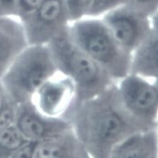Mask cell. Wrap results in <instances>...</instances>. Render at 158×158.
<instances>
[{"instance_id": "obj_1", "label": "cell", "mask_w": 158, "mask_h": 158, "mask_svg": "<svg viewBox=\"0 0 158 158\" xmlns=\"http://www.w3.org/2000/svg\"><path fill=\"white\" fill-rule=\"evenodd\" d=\"M114 85L93 98L74 103L65 116L91 158H109L118 143L144 130L121 108Z\"/></svg>"}, {"instance_id": "obj_2", "label": "cell", "mask_w": 158, "mask_h": 158, "mask_svg": "<svg viewBox=\"0 0 158 158\" xmlns=\"http://www.w3.org/2000/svg\"><path fill=\"white\" fill-rule=\"evenodd\" d=\"M69 26L47 44L58 71L71 78L76 89L75 103L93 98L116 82L96 61L71 39Z\"/></svg>"}, {"instance_id": "obj_3", "label": "cell", "mask_w": 158, "mask_h": 158, "mask_svg": "<svg viewBox=\"0 0 158 158\" xmlns=\"http://www.w3.org/2000/svg\"><path fill=\"white\" fill-rule=\"evenodd\" d=\"M58 72L47 44L28 46L0 79V86L20 105L32 101L37 90Z\"/></svg>"}, {"instance_id": "obj_4", "label": "cell", "mask_w": 158, "mask_h": 158, "mask_svg": "<svg viewBox=\"0 0 158 158\" xmlns=\"http://www.w3.org/2000/svg\"><path fill=\"white\" fill-rule=\"evenodd\" d=\"M68 30L72 41L116 82L129 73L131 54L118 46L102 20L77 21Z\"/></svg>"}, {"instance_id": "obj_5", "label": "cell", "mask_w": 158, "mask_h": 158, "mask_svg": "<svg viewBox=\"0 0 158 158\" xmlns=\"http://www.w3.org/2000/svg\"><path fill=\"white\" fill-rule=\"evenodd\" d=\"M158 81L129 73L116 82L114 90L121 108L144 130L157 129Z\"/></svg>"}, {"instance_id": "obj_6", "label": "cell", "mask_w": 158, "mask_h": 158, "mask_svg": "<svg viewBox=\"0 0 158 158\" xmlns=\"http://www.w3.org/2000/svg\"><path fill=\"white\" fill-rule=\"evenodd\" d=\"M102 21L118 46L131 54L152 26L149 16L126 4L107 12Z\"/></svg>"}, {"instance_id": "obj_7", "label": "cell", "mask_w": 158, "mask_h": 158, "mask_svg": "<svg viewBox=\"0 0 158 158\" xmlns=\"http://www.w3.org/2000/svg\"><path fill=\"white\" fill-rule=\"evenodd\" d=\"M65 0H44L28 18L21 22L29 46L46 45L68 27Z\"/></svg>"}, {"instance_id": "obj_8", "label": "cell", "mask_w": 158, "mask_h": 158, "mask_svg": "<svg viewBox=\"0 0 158 158\" xmlns=\"http://www.w3.org/2000/svg\"><path fill=\"white\" fill-rule=\"evenodd\" d=\"M76 99V89L74 82L58 72L37 90L32 102L44 114L65 118Z\"/></svg>"}, {"instance_id": "obj_9", "label": "cell", "mask_w": 158, "mask_h": 158, "mask_svg": "<svg viewBox=\"0 0 158 158\" xmlns=\"http://www.w3.org/2000/svg\"><path fill=\"white\" fill-rule=\"evenodd\" d=\"M15 127L26 140L35 142L72 130L68 120L44 114L32 101L18 105Z\"/></svg>"}, {"instance_id": "obj_10", "label": "cell", "mask_w": 158, "mask_h": 158, "mask_svg": "<svg viewBox=\"0 0 158 158\" xmlns=\"http://www.w3.org/2000/svg\"><path fill=\"white\" fill-rule=\"evenodd\" d=\"M13 16H0V79L28 46L23 25Z\"/></svg>"}, {"instance_id": "obj_11", "label": "cell", "mask_w": 158, "mask_h": 158, "mask_svg": "<svg viewBox=\"0 0 158 158\" xmlns=\"http://www.w3.org/2000/svg\"><path fill=\"white\" fill-rule=\"evenodd\" d=\"M129 73L158 80L157 29L152 24L148 35L131 54Z\"/></svg>"}, {"instance_id": "obj_12", "label": "cell", "mask_w": 158, "mask_h": 158, "mask_svg": "<svg viewBox=\"0 0 158 158\" xmlns=\"http://www.w3.org/2000/svg\"><path fill=\"white\" fill-rule=\"evenodd\" d=\"M109 158H158L157 129L129 135L113 148Z\"/></svg>"}, {"instance_id": "obj_13", "label": "cell", "mask_w": 158, "mask_h": 158, "mask_svg": "<svg viewBox=\"0 0 158 158\" xmlns=\"http://www.w3.org/2000/svg\"><path fill=\"white\" fill-rule=\"evenodd\" d=\"M85 154H88L72 129L36 142L34 158H72Z\"/></svg>"}, {"instance_id": "obj_14", "label": "cell", "mask_w": 158, "mask_h": 158, "mask_svg": "<svg viewBox=\"0 0 158 158\" xmlns=\"http://www.w3.org/2000/svg\"><path fill=\"white\" fill-rule=\"evenodd\" d=\"M28 142L15 125L0 131V158H9Z\"/></svg>"}, {"instance_id": "obj_15", "label": "cell", "mask_w": 158, "mask_h": 158, "mask_svg": "<svg viewBox=\"0 0 158 158\" xmlns=\"http://www.w3.org/2000/svg\"><path fill=\"white\" fill-rule=\"evenodd\" d=\"M18 105L0 86V131L15 125Z\"/></svg>"}, {"instance_id": "obj_16", "label": "cell", "mask_w": 158, "mask_h": 158, "mask_svg": "<svg viewBox=\"0 0 158 158\" xmlns=\"http://www.w3.org/2000/svg\"><path fill=\"white\" fill-rule=\"evenodd\" d=\"M93 0H65L69 21H77L86 15Z\"/></svg>"}, {"instance_id": "obj_17", "label": "cell", "mask_w": 158, "mask_h": 158, "mask_svg": "<svg viewBox=\"0 0 158 158\" xmlns=\"http://www.w3.org/2000/svg\"><path fill=\"white\" fill-rule=\"evenodd\" d=\"M126 0H93L86 15L95 16L125 5Z\"/></svg>"}, {"instance_id": "obj_18", "label": "cell", "mask_w": 158, "mask_h": 158, "mask_svg": "<svg viewBox=\"0 0 158 158\" xmlns=\"http://www.w3.org/2000/svg\"><path fill=\"white\" fill-rule=\"evenodd\" d=\"M44 0H17L16 18L23 21L31 15L42 5Z\"/></svg>"}, {"instance_id": "obj_19", "label": "cell", "mask_w": 158, "mask_h": 158, "mask_svg": "<svg viewBox=\"0 0 158 158\" xmlns=\"http://www.w3.org/2000/svg\"><path fill=\"white\" fill-rule=\"evenodd\" d=\"M125 4L150 17L157 13L158 0H126Z\"/></svg>"}, {"instance_id": "obj_20", "label": "cell", "mask_w": 158, "mask_h": 158, "mask_svg": "<svg viewBox=\"0 0 158 158\" xmlns=\"http://www.w3.org/2000/svg\"><path fill=\"white\" fill-rule=\"evenodd\" d=\"M36 142L28 141L16 151H15L9 158H34V151Z\"/></svg>"}, {"instance_id": "obj_21", "label": "cell", "mask_w": 158, "mask_h": 158, "mask_svg": "<svg viewBox=\"0 0 158 158\" xmlns=\"http://www.w3.org/2000/svg\"><path fill=\"white\" fill-rule=\"evenodd\" d=\"M17 0H0V11L4 16L16 18Z\"/></svg>"}, {"instance_id": "obj_22", "label": "cell", "mask_w": 158, "mask_h": 158, "mask_svg": "<svg viewBox=\"0 0 158 158\" xmlns=\"http://www.w3.org/2000/svg\"><path fill=\"white\" fill-rule=\"evenodd\" d=\"M72 158H91V157L88 154H85V155H83V156L76 157H72Z\"/></svg>"}, {"instance_id": "obj_23", "label": "cell", "mask_w": 158, "mask_h": 158, "mask_svg": "<svg viewBox=\"0 0 158 158\" xmlns=\"http://www.w3.org/2000/svg\"><path fill=\"white\" fill-rule=\"evenodd\" d=\"M0 16H3V15H2V12H1V11H0Z\"/></svg>"}]
</instances>
